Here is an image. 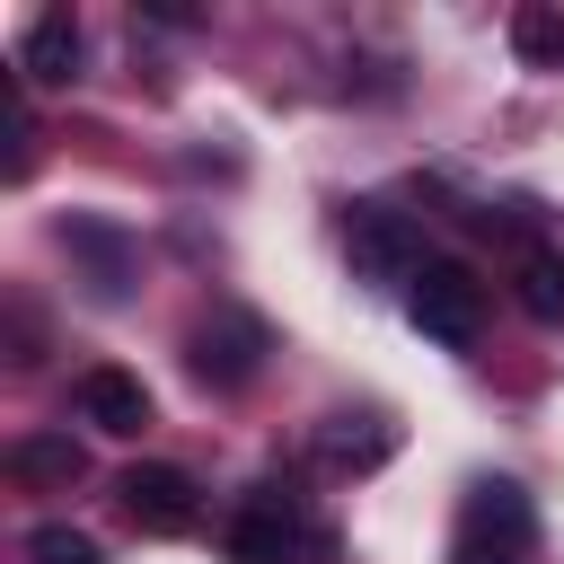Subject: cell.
Here are the masks:
<instances>
[{"mask_svg": "<svg viewBox=\"0 0 564 564\" xmlns=\"http://www.w3.org/2000/svg\"><path fill=\"white\" fill-rule=\"evenodd\" d=\"M220 546H229V564H335V529H317L291 485H256L229 511Z\"/></svg>", "mask_w": 564, "mask_h": 564, "instance_id": "6da1fadb", "label": "cell"}, {"mask_svg": "<svg viewBox=\"0 0 564 564\" xmlns=\"http://www.w3.org/2000/svg\"><path fill=\"white\" fill-rule=\"evenodd\" d=\"M529 546H538V511H529V494H520L511 476L467 485V502H458V538H449V564H529Z\"/></svg>", "mask_w": 564, "mask_h": 564, "instance_id": "7a4b0ae2", "label": "cell"}, {"mask_svg": "<svg viewBox=\"0 0 564 564\" xmlns=\"http://www.w3.org/2000/svg\"><path fill=\"white\" fill-rule=\"evenodd\" d=\"M405 317H414V335L467 352V344L485 335V282H476L458 256H432V264L405 282Z\"/></svg>", "mask_w": 564, "mask_h": 564, "instance_id": "3957f363", "label": "cell"}, {"mask_svg": "<svg viewBox=\"0 0 564 564\" xmlns=\"http://www.w3.org/2000/svg\"><path fill=\"white\" fill-rule=\"evenodd\" d=\"M344 247H352V273H361V282H414V273L432 264L423 238H414V220L388 212V203H352V212H344Z\"/></svg>", "mask_w": 564, "mask_h": 564, "instance_id": "277c9868", "label": "cell"}, {"mask_svg": "<svg viewBox=\"0 0 564 564\" xmlns=\"http://www.w3.org/2000/svg\"><path fill=\"white\" fill-rule=\"evenodd\" d=\"M123 511H132V529H150V538H185L194 520H203V494H194V476L185 467H167V458H141V467H123Z\"/></svg>", "mask_w": 564, "mask_h": 564, "instance_id": "5b68a950", "label": "cell"}, {"mask_svg": "<svg viewBox=\"0 0 564 564\" xmlns=\"http://www.w3.org/2000/svg\"><path fill=\"white\" fill-rule=\"evenodd\" d=\"M256 361H264V326H256V317H238V308L185 335V370H194L203 388H247V379H256Z\"/></svg>", "mask_w": 564, "mask_h": 564, "instance_id": "8992f818", "label": "cell"}, {"mask_svg": "<svg viewBox=\"0 0 564 564\" xmlns=\"http://www.w3.org/2000/svg\"><path fill=\"white\" fill-rule=\"evenodd\" d=\"M79 414H88L97 432L132 441V432H150V388H141L123 361H97V370H79Z\"/></svg>", "mask_w": 564, "mask_h": 564, "instance_id": "52a82bcc", "label": "cell"}, {"mask_svg": "<svg viewBox=\"0 0 564 564\" xmlns=\"http://www.w3.org/2000/svg\"><path fill=\"white\" fill-rule=\"evenodd\" d=\"M511 291H520L529 317L555 326V317H564V247H555V238H520V247H511Z\"/></svg>", "mask_w": 564, "mask_h": 564, "instance_id": "ba28073f", "label": "cell"}, {"mask_svg": "<svg viewBox=\"0 0 564 564\" xmlns=\"http://www.w3.org/2000/svg\"><path fill=\"white\" fill-rule=\"evenodd\" d=\"M18 70L44 79V88H62V79L79 70V18H70V9H44V18L26 26V44H18Z\"/></svg>", "mask_w": 564, "mask_h": 564, "instance_id": "9c48e42d", "label": "cell"}, {"mask_svg": "<svg viewBox=\"0 0 564 564\" xmlns=\"http://www.w3.org/2000/svg\"><path fill=\"white\" fill-rule=\"evenodd\" d=\"M62 247H79V256L97 264V300H123V282H132L123 229H106V220H62Z\"/></svg>", "mask_w": 564, "mask_h": 564, "instance_id": "30bf717a", "label": "cell"}, {"mask_svg": "<svg viewBox=\"0 0 564 564\" xmlns=\"http://www.w3.org/2000/svg\"><path fill=\"white\" fill-rule=\"evenodd\" d=\"M9 467H18L26 485H79V467H88V458H79V441H70V432H44V441H18V449H9Z\"/></svg>", "mask_w": 564, "mask_h": 564, "instance_id": "8fae6325", "label": "cell"}, {"mask_svg": "<svg viewBox=\"0 0 564 564\" xmlns=\"http://www.w3.org/2000/svg\"><path fill=\"white\" fill-rule=\"evenodd\" d=\"M511 53L538 70H564V9H511Z\"/></svg>", "mask_w": 564, "mask_h": 564, "instance_id": "7c38bea8", "label": "cell"}, {"mask_svg": "<svg viewBox=\"0 0 564 564\" xmlns=\"http://www.w3.org/2000/svg\"><path fill=\"white\" fill-rule=\"evenodd\" d=\"M26 564H106V555H97V538H88V529H70V520H44V529L26 538Z\"/></svg>", "mask_w": 564, "mask_h": 564, "instance_id": "4fadbf2b", "label": "cell"}]
</instances>
